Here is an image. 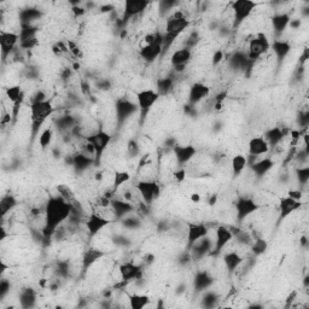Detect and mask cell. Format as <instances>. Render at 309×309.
Segmentation results:
<instances>
[{
  "label": "cell",
  "mask_w": 309,
  "mask_h": 309,
  "mask_svg": "<svg viewBox=\"0 0 309 309\" xmlns=\"http://www.w3.org/2000/svg\"><path fill=\"white\" fill-rule=\"evenodd\" d=\"M232 233H233V239H237L241 244H245V245H250L252 243V238L249 232L241 230V228L237 227H230Z\"/></svg>",
  "instance_id": "cell-43"
},
{
  "label": "cell",
  "mask_w": 309,
  "mask_h": 309,
  "mask_svg": "<svg viewBox=\"0 0 309 309\" xmlns=\"http://www.w3.org/2000/svg\"><path fill=\"white\" fill-rule=\"evenodd\" d=\"M271 49L274 52L279 64H281L291 51V44L289 41H285V40L275 39L271 44Z\"/></svg>",
  "instance_id": "cell-29"
},
{
  "label": "cell",
  "mask_w": 309,
  "mask_h": 309,
  "mask_svg": "<svg viewBox=\"0 0 309 309\" xmlns=\"http://www.w3.org/2000/svg\"><path fill=\"white\" fill-rule=\"evenodd\" d=\"M191 58H192L191 50L182 47V49H179V50H177V51L173 52L171 63L175 72L181 73L185 70L186 65H187V63L191 61Z\"/></svg>",
  "instance_id": "cell-20"
},
{
  "label": "cell",
  "mask_w": 309,
  "mask_h": 309,
  "mask_svg": "<svg viewBox=\"0 0 309 309\" xmlns=\"http://www.w3.org/2000/svg\"><path fill=\"white\" fill-rule=\"evenodd\" d=\"M44 101H46V94L42 91H39V92L35 93V96H34V98H33L32 103L33 102H44Z\"/></svg>",
  "instance_id": "cell-60"
},
{
  "label": "cell",
  "mask_w": 309,
  "mask_h": 309,
  "mask_svg": "<svg viewBox=\"0 0 309 309\" xmlns=\"http://www.w3.org/2000/svg\"><path fill=\"white\" fill-rule=\"evenodd\" d=\"M308 155H309L308 144H305V148H304V149H302V150H300V151H298L297 154H296L297 161H300V163H304V162H307Z\"/></svg>",
  "instance_id": "cell-54"
},
{
  "label": "cell",
  "mask_w": 309,
  "mask_h": 309,
  "mask_svg": "<svg viewBox=\"0 0 309 309\" xmlns=\"http://www.w3.org/2000/svg\"><path fill=\"white\" fill-rule=\"evenodd\" d=\"M296 177L298 182H300V185L304 186L309 180V167L305 165V167L298 168L296 171Z\"/></svg>",
  "instance_id": "cell-51"
},
{
  "label": "cell",
  "mask_w": 309,
  "mask_h": 309,
  "mask_svg": "<svg viewBox=\"0 0 309 309\" xmlns=\"http://www.w3.org/2000/svg\"><path fill=\"white\" fill-rule=\"evenodd\" d=\"M121 221H122V225H124L126 228H128V230H135V228L140 227L141 225L140 219L137 217H132V215H128V217L122 219Z\"/></svg>",
  "instance_id": "cell-49"
},
{
  "label": "cell",
  "mask_w": 309,
  "mask_h": 309,
  "mask_svg": "<svg viewBox=\"0 0 309 309\" xmlns=\"http://www.w3.org/2000/svg\"><path fill=\"white\" fill-rule=\"evenodd\" d=\"M109 224H110V221H109L108 219L97 214V212L89 214L85 220L86 230H87L88 235L91 238L96 237V235H97L103 228H105Z\"/></svg>",
  "instance_id": "cell-15"
},
{
  "label": "cell",
  "mask_w": 309,
  "mask_h": 309,
  "mask_svg": "<svg viewBox=\"0 0 309 309\" xmlns=\"http://www.w3.org/2000/svg\"><path fill=\"white\" fill-rule=\"evenodd\" d=\"M31 118H32V141L34 140L36 135L39 134L40 129L46 122L50 116L55 112V108H53L52 103L47 101L44 102H33L31 106Z\"/></svg>",
  "instance_id": "cell-3"
},
{
  "label": "cell",
  "mask_w": 309,
  "mask_h": 309,
  "mask_svg": "<svg viewBox=\"0 0 309 309\" xmlns=\"http://www.w3.org/2000/svg\"><path fill=\"white\" fill-rule=\"evenodd\" d=\"M36 34H38V27L34 25H21V29L18 32L19 47L25 50L34 49L39 42Z\"/></svg>",
  "instance_id": "cell-11"
},
{
  "label": "cell",
  "mask_w": 309,
  "mask_h": 309,
  "mask_svg": "<svg viewBox=\"0 0 309 309\" xmlns=\"http://www.w3.org/2000/svg\"><path fill=\"white\" fill-rule=\"evenodd\" d=\"M248 149L249 155L258 157V156L267 154L270 151V145H268V142L266 141L264 137H254L249 140Z\"/></svg>",
  "instance_id": "cell-28"
},
{
  "label": "cell",
  "mask_w": 309,
  "mask_h": 309,
  "mask_svg": "<svg viewBox=\"0 0 309 309\" xmlns=\"http://www.w3.org/2000/svg\"><path fill=\"white\" fill-rule=\"evenodd\" d=\"M73 12L75 13V16H80V15H84L85 10L84 9H80V8H74V9H73Z\"/></svg>",
  "instance_id": "cell-63"
},
{
  "label": "cell",
  "mask_w": 309,
  "mask_h": 309,
  "mask_svg": "<svg viewBox=\"0 0 309 309\" xmlns=\"http://www.w3.org/2000/svg\"><path fill=\"white\" fill-rule=\"evenodd\" d=\"M157 89L156 92L158 93L159 97H164V96L169 94L174 88V79L172 76H165V78H161L157 80Z\"/></svg>",
  "instance_id": "cell-38"
},
{
  "label": "cell",
  "mask_w": 309,
  "mask_h": 309,
  "mask_svg": "<svg viewBox=\"0 0 309 309\" xmlns=\"http://www.w3.org/2000/svg\"><path fill=\"white\" fill-rule=\"evenodd\" d=\"M131 180V174L126 171H116L114 173V191L117 190L120 186Z\"/></svg>",
  "instance_id": "cell-46"
},
{
  "label": "cell",
  "mask_w": 309,
  "mask_h": 309,
  "mask_svg": "<svg viewBox=\"0 0 309 309\" xmlns=\"http://www.w3.org/2000/svg\"><path fill=\"white\" fill-rule=\"evenodd\" d=\"M6 96H8V98L12 104H16L17 102L25 99V93H23L22 88L19 86H12V87L6 88Z\"/></svg>",
  "instance_id": "cell-45"
},
{
  "label": "cell",
  "mask_w": 309,
  "mask_h": 309,
  "mask_svg": "<svg viewBox=\"0 0 309 309\" xmlns=\"http://www.w3.org/2000/svg\"><path fill=\"white\" fill-rule=\"evenodd\" d=\"M209 233L208 226L203 222H190L187 224V248L191 249L192 245L207 237Z\"/></svg>",
  "instance_id": "cell-16"
},
{
  "label": "cell",
  "mask_w": 309,
  "mask_h": 309,
  "mask_svg": "<svg viewBox=\"0 0 309 309\" xmlns=\"http://www.w3.org/2000/svg\"><path fill=\"white\" fill-rule=\"evenodd\" d=\"M19 36L18 33L12 32H0V52H2L3 62L6 61L10 53L13 51V49L18 45Z\"/></svg>",
  "instance_id": "cell-13"
},
{
  "label": "cell",
  "mask_w": 309,
  "mask_h": 309,
  "mask_svg": "<svg viewBox=\"0 0 309 309\" xmlns=\"http://www.w3.org/2000/svg\"><path fill=\"white\" fill-rule=\"evenodd\" d=\"M112 137L104 129H98L97 132L92 133V134L86 135L85 141L89 146L91 152L94 154V165L101 164L102 157L108 146L110 145Z\"/></svg>",
  "instance_id": "cell-4"
},
{
  "label": "cell",
  "mask_w": 309,
  "mask_h": 309,
  "mask_svg": "<svg viewBox=\"0 0 309 309\" xmlns=\"http://www.w3.org/2000/svg\"><path fill=\"white\" fill-rule=\"evenodd\" d=\"M72 215V204L66 202L61 196L50 197L45 205V224L42 227L41 234L45 243H50L52 237L57 230L70 218Z\"/></svg>",
  "instance_id": "cell-1"
},
{
  "label": "cell",
  "mask_w": 309,
  "mask_h": 309,
  "mask_svg": "<svg viewBox=\"0 0 309 309\" xmlns=\"http://www.w3.org/2000/svg\"><path fill=\"white\" fill-rule=\"evenodd\" d=\"M199 41H201V35H199V33L197 31H194L187 36V39H186L185 47L192 51V49H195L196 46L198 45Z\"/></svg>",
  "instance_id": "cell-50"
},
{
  "label": "cell",
  "mask_w": 309,
  "mask_h": 309,
  "mask_svg": "<svg viewBox=\"0 0 309 309\" xmlns=\"http://www.w3.org/2000/svg\"><path fill=\"white\" fill-rule=\"evenodd\" d=\"M105 256V252L101 250V249L89 247L87 250L84 252V256H82V267L84 270H88L92 265H94L96 262L101 260L102 257Z\"/></svg>",
  "instance_id": "cell-31"
},
{
  "label": "cell",
  "mask_w": 309,
  "mask_h": 309,
  "mask_svg": "<svg viewBox=\"0 0 309 309\" xmlns=\"http://www.w3.org/2000/svg\"><path fill=\"white\" fill-rule=\"evenodd\" d=\"M17 205V199L15 196L12 195H5L3 196L2 201H0V212H2V217H5L8 212L12 210L13 208Z\"/></svg>",
  "instance_id": "cell-40"
},
{
  "label": "cell",
  "mask_w": 309,
  "mask_h": 309,
  "mask_svg": "<svg viewBox=\"0 0 309 309\" xmlns=\"http://www.w3.org/2000/svg\"><path fill=\"white\" fill-rule=\"evenodd\" d=\"M178 4V2H168V0H164V2H161V10L164 9V11H168V10H171L172 8H174L175 5Z\"/></svg>",
  "instance_id": "cell-59"
},
{
  "label": "cell",
  "mask_w": 309,
  "mask_h": 309,
  "mask_svg": "<svg viewBox=\"0 0 309 309\" xmlns=\"http://www.w3.org/2000/svg\"><path fill=\"white\" fill-rule=\"evenodd\" d=\"M174 177L177 178L178 182H181L185 179V171H184V169H181V171L174 173Z\"/></svg>",
  "instance_id": "cell-61"
},
{
  "label": "cell",
  "mask_w": 309,
  "mask_h": 309,
  "mask_svg": "<svg viewBox=\"0 0 309 309\" xmlns=\"http://www.w3.org/2000/svg\"><path fill=\"white\" fill-rule=\"evenodd\" d=\"M289 26L291 27V28H294V29H296V28H300L301 27V21L300 19H295V21H290V23H289Z\"/></svg>",
  "instance_id": "cell-62"
},
{
  "label": "cell",
  "mask_w": 309,
  "mask_h": 309,
  "mask_svg": "<svg viewBox=\"0 0 309 309\" xmlns=\"http://www.w3.org/2000/svg\"><path fill=\"white\" fill-rule=\"evenodd\" d=\"M19 304H21V307L25 309L35 307L36 304L35 290H33L32 288L23 289V290L19 292Z\"/></svg>",
  "instance_id": "cell-36"
},
{
  "label": "cell",
  "mask_w": 309,
  "mask_h": 309,
  "mask_svg": "<svg viewBox=\"0 0 309 309\" xmlns=\"http://www.w3.org/2000/svg\"><path fill=\"white\" fill-rule=\"evenodd\" d=\"M252 64H254V62L248 57L247 52L243 51L233 52V55H232L230 58V65L232 69H234V70L247 72V74L250 73Z\"/></svg>",
  "instance_id": "cell-22"
},
{
  "label": "cell",
  "mask_w": 309,
  "mask_h": 309,
  "mask_svg": "<svg viewBox=\"0 0 309 309\" xmlns=\"http://www.w3.org/2000/svg\"><path fill=\"white\" fill-rule=\"evenodd\" d=\"M270 49V40H268V38L264 33H258V34L255 36L254 39H251L250 42H249L247 55L252 62H255L256 59L260 58L262 55H265Z\"/></svg>",
  "instance_id": "cell-8"
},
{
  "label": "cell",
  "mask_w": 309,
  "mask_h": 309,
  "mask_svg": "<svg viewBox=\"0 0 309 309\" xmlns=\"http://www.w3.org/2000/svg\"><path fill=\"white\" fill-rule=\"evenodd\" d=\"M212 284H214L212 275L207 271H199L196 273L192 285L196 292H204L205 290H209Z\"/></svg>",
  "instance_id": "cell-26"
},
{
  "label": "cell",
  "mask_w": 309,
  "mask_h": 309,
  "mask_svg": "<svg viewBox=\"0 0 309 309\" xmlns=\"http://www.w3.org/2000/svg\"><path fill=\"white\" fill-rule=\"evenodd\" d=\"M250 249L252 254H254V256H261V255L266 254V251H267L268 243L265 239L258 238L256 241H252V243L250 244Z\"/></svg>",
  "instance_id": "cell-44"
},
{
  "label": "cell",
  "mask_w": 309,
  "mask_h": 309,
  "mask_svg": "<svg viewBox=\"0 0 309 309\" xmlns=\"http://www.w3.org/2000/svg\"><path fill=\"white\" fill-rule=\"evenodd\" d=\"M256 3L252 0H235V2L231 3L232 11H233V23L232 27L237 29L241 27L247 19L250 17V15L256 8Z\"/></svg>",
  "instance_id": "cell-6"
},
{
  "label": "cell",
  "mask_w": 309,
  "mask_h": 309,
  "mask_svg": "<svg viewBox=\"0 0 309 309\" xmlns=\"http://www.w3.org/2000/svg\"><path fill=\"white\" fill-rule=\"evenodd\" d=\"M298 124H300L301 127H307L309 124V112H300L298 115Z\"/></svg>",
  "instance_id": "cell-56"
},
{
  "label": "cell",
  "mask_w": 309,
  "mask_h": 309,
  "mask_svg": "<svg viewBox=\"0 0 309 309\" xmlns=\"http://www.w3.org/2000/svg\"><path fill=\"white\" fill-rule=\"evenodd\" d=\"M78 126V120L72 115H63L56 120V127L62 132L73 131Z\"/></svg>",
  "instance_id": "cell-37"
},
{
  "label": "cell",
  "mask_w": 309,
  "mask_h": 309,
  "mask_svg": "<svg viewBox=\"0 0 309 309\" xmlns=\"http://www.w3.org/2000/svg\"><path fill=\"white\" fill-rule=\"evenodd\" d=\"M96 86H97V88L102 89V91H108V89L111 88V82L110 80L103 79V80H99L97 84H96Z\"/></svg>",
  "instance_id": "cell-57"
},
{
  "label": "cell",
  "mask_w": 309,
  "mask_h": 309,
  "mask_svg": "<svg viewBox=\"0 0 309 309\" xmlns=\"http://www.w3.org/2000/svg\"><path fill=\"white\" fill-rule=\"evenodd\" d=\"M248 165V158L244 155H235L231 159V168L234 177H239Z\"/></svg>",
  "instance_id": "cell-39"
},
{
  "label": "cell",
  "mask_w": 309,
  "mask_h": 309,
  "mask_svg": "<svg viewBox=\"0 0 309 309\" xmlns=\"http://www.w3.org/2000/svg\"><path fill=\"white\" fill-rule=\"evenodd\" d=\"M149 3L145 2V0H126L124 6V15H122L120 23L126 25L132 17L140 15L142 11H145Z\"/></svg>",
  "instance_id": "cell-14"
},
{
  "label": "cell",
  "mask_w": 309,
  "mask_h": 309,
  "mask_svg": "<svg viewBox=\"0 0 309 309\" xmlns=\"http://www.w3.org/2000/svg\"><path fill=\"white\" fill-rule=\"evenodd\" d=\"M188 26H190V19L186 17L181 11H177L175 13H173L171 17L167 18L164 28L165 32L163 34V42H162V56H164V53L169 51V49L174 44L175 40L181 35V33L185 29L188 28Z\"/></svg>",
  "instance_id": "cell-2"
},
{
  "label": "cell",
  "mask_w": 309,
  "mask_h": 309,
  "mask_svg": "<svg viewBox=\"0 0 309 309\" xmlns=\"http://www.w3.org/2000/svg\"><path fill=\"white\" fill-rule=\"evenodd\" d=\"M190 254L191 257L195 258V260H201V258H203L205 255L210 254L212 252V242L211 239L208 237L202 238L201 241H198L197 243H195L192 245L190 249Z\"/></svg>",
  "instance_id": "cell-24"
},
{
  "label": "cell",
  "mask_w": 309,
  "mask_h": 309,
  "mask_svg": "<svg viewBox=\"0 0 309 309\" xmlns=\"http://www.w3.org/2000/svg\"><path fill=\"white\" fill-rule=\"evenodd\" d=\"M273 167H274V162L272 158H262L260 161L250 163V169L255 174V177L258 179L264 178L266 174H268V172H270Z\"/></svg>",
  "instance_id": "cell-30"
},
{
  "label": "cell",
  "mask_w": 309,
  "mask_h": 309,
  "mask_svg": "<svg viewBox=\"0 0 309 309\" xmlns=\"http://www.w3.org/2000/svg\"><path fill=\"white\" fill-rule=\"evenodd\" d=\"M69 272H70V268H69V262H57L56 265V273H57L58 277L61 278H66L69 275Z\"/></svg>",
  "instance_id": "cell-52"
},
{
  "label": "cell",
  "mask_w": 309,
  "mask_h": 309,
  "mask_svg": "<svg viewBox=\"0 0 309 309\" xmlns=\"http://www.w3.org/2000/svg\"><path fill=\"white\" fill-rule=\"evenodd\" d=\"M135 188H137L139 194H140L142 202H144L146 205L154 203L156 199L159 197V194H161V188H159V185L156 181H139L138 184L135 185Z\"/></svg>",
  "instance_id": "cell-10"
},
{
  "label": "cell",
  "mask_w": 309,
  "mask_h": 309,
  "mask_svg": "<svg viewBox=\"0 0 309 309\" xmlns=\"http://www.w3.org/2000/svg\"><path fill=\"white\" fill-rule=\"evenodd\" d=\"M10 290V281L6 279H2L0 281V298H4Z\"/></svg>",
  "instance_id": "cell-53"
},
{
  "label": "cell",
  "mask_w": 309,
  "mask_h": 309,
  "mask_svg": "<svg viewBox=\"0 0 309 309\" xmlns=\"http://www.w3.org/2000/svg\"><path fill=\"white\" fill-rule=\"evenodd\" d=\"M285 135H287V132L283 128L273 127L265 133L264 138L268 142V145H270V149H274L284 140Z\"/></svg>",
  "instance_id": "cell-33"
},
{
  "label": "cell",
  "mask_w": 309,
  "mask_h": 309,
  "mask_svg": "<svg viewBox=\"0 0 309 309\" xmlns=\"http://www.w3.org/2000/svg\"><path fill=\"white\" fill-rule=\"evenodd\" d=\"M53 139V132L51 128H46L45 131L41 132V134H40L39 137V144L40 148L42 149V150H45V149H47L50 145H51Z\"/></svg>",
  "instance_id": "cell-47"
},
{
  "label": "cell",
  "mask_w": 309,
  "mask_h": 309,
  "mask_svg": "<svg viewBox=\"0 0 309 309\" xmlns=\"http://www.w3.org/2000/svg\"><path fill=\"white\" fill-rule=\"evenodd\" d=\"M244 258L238 254L237 251L226 252L224 255V264L226 266V270L230 273H233L239 268V266L243 264Z\"/></svg>",
  "instance_id": "cell-34"
},
{
  "label": "cell",
  "mask_w": 309,
  "mask_h": 309,
  "mask_svg": "<svg viewBox=\"0 0 309 309\" xmlns=\"http://www.w3.org/2000/svg\"><path fill=\"white\" fill-rule=\"evenodd\" d=\"M219 300H220V297H219L217 292L205 290L203 292V296H202V305H203L204 308L217 307L219 303Z\"/></svg>",
  "instance_id": "cell-42"
},
{
  "label": "cell",
  "mask_w": 309,
  "mask_h": 309,
  "mask_svg": "<svg viewBox=\"0 0 309 309\" xmlns=\"http://www.w3.org/2000/svg\"><path fill=\"white\" fill-rule=\"evenodd\" d=\"M302 203L300 199L287 196V197L280 198L279 201V222L283 221L288 217H290L294 211L301 209Z\"/></svg>",
  "instance_id": "cell-19"
},
{
  "label": "cell",
  "mask_w": 309,
  "mask_h": 309,
  "mask_svg": "<svg viewBox=\"0 0 309 309\" xmlns=\"http://www.w3.org/2000/svg\"><path fill=\"white\" fill-rule=\"evenodd\" d=\"M222 58H224V52L221 50L215 51L214 55H212V65H218L222 61Z\"/></svg>",
  "instance_id": "cell-58"
},
{
  "label": "cell",
  "mask_w": 309,
  "mask_h": 309,
  "mask_svg": "<svg viewBox=\"0 0 309 309\" xmlns=\"http://www.w3.org/2000/svg\"><path fill=\"white\" fill-rule=\"evenodd\" d=\"M110 207L112 208L114 215L116 219L122 220L128 215H131L133 211L135 210V207L128 201H124V199H111Z\"/></svg>",
  "instance_id": "cell-25"
},
{
  "label": "cell",
  "mask_w": 309,
  "mask_h": 309,
  "mask_svg": "<svg viewBox=\"0 0 309 309\" xmlns=\"http://www.w3.org/2000/svg\"><path fill=\"white\" fill-rule=\"evenodd\" d=\"M261 205L249 197H241L235 202V211H237V220L243 221L251 214L256 212Z\"/></svg>",
  "instance_id": "cell-12"
},
{
  "label": "cell",
  "mask_w": 309,
  "mask_h": 309,
  "mask_svg": "<svg viewBox=\"0 0 309 309\" xmlns=\"http://www.w3.org/2000/svg\"><path fill=\"white\" fill-rule=\"evenodd\" d=\"M42 17V12L38 9L29 8L21 10L18 13L19 25H33V22L38 21Z\"/></svg>",
  "instance_id": "cell-35"
},
{
  "label": "cell",
  "mask_w": 309,
  "mask_h": 309,
  "mask_svg": "<svg viewBox=\"0 0 309 309\" xmlns=\"http://www.w3.org/2000/svg\"><path fill=\"white\" fill-rule=\"evenodd\" d=\"M210 94V87L203 82H195L188 91V104L195 105Z\"/></svg>",
  "instance_id": "cell-23"
},
{
  "label": "cell",
  "mask_w": 309,
  "mask_h": 309,
  "mask_svg": "<svg viewBox=\"0 0 309 309\" xmlns=\"http://www.w3.org/2000/svg\"><path fill=\"white\" fill-rule=\"evenodd\" d=\"M120 275H121L122 283L127 284L129 281L135 280V279H140L142 275V267L139 265L133 264V262H124L120 265L118 267Z\"/></svg>",
  "instance_id": "cell-17"
},
{
  "label": "cell",
  "mask_w": 309,
  "mask_h": 309,
  "mask_svg": "<svg viewBox=\"0 0 309 309\" xmlns=\"http://www.w3.org/2000/svg\"><path fill=\"white\" fill-rule=\"evenodd\" d=\"M150 303V297L144 294H133L129 296V305L132 309H142Z\"/></svg>",
  "instance_id": "cell-41"
},
{
  "label": "cell",
  "mask_w": 309,
  "mask_h": 309,
  "mask_svg": "<svg viewBox=\"0 0 309 309\" xmlns=\"http://www.w3.org/2000/svg\"><path fill=\"white\" fill-rule=\"evenodd\" d=\"M291 21L290 15L287 12H281V13H277L272 17L271 22H272V27H273V31L277 36L281 35L285 32V29L289 27V23Z\"/></svg>",
  "instance_id": "cell-32"
},
{
  "label": "cell",
  "mask_w": 309,
  "mask_h": 309,
  "mask_svg": "<svg viewBox=\"0 0 309 309\" xmlns=\"http://www.w3.org/2000/svg\"><path fill=\"white\" fill-rule=\"evenodd\" d=\"M199 199V197L197 195H195V196H192V201H198Z\"/></svg>",
  "instance_id": "cell-64"
},
{
  "label": "cell",
  "mask_w": 309,
  "mask_h": 309,
  "mask_svg": "<svg viewBox=\"0 0 309 309\" xmlns=\"http://www.w3.org/2000/svg\"><path fill=\"white\" fill-rule=\"evenodd\" d=\"M57 191H58V195L61 196L62 198H64L66 202H69V203H72L73 201H75L74 191H73L68 185H65V184L58 185Z\"/></svg>",
  "instance_id": "cell-48"
},
{
  "label": "cell",
  "mask_w": 309,
  "mask_h": 309,
  "mask_svg": "<svg viewBox=\"0 0 309 309\" xmlns=\"http://www.w3.org/2000/svg\"><path fill=\"white\" fill-rule=\"evenodd\" d=\"M162 42H163V34L159 32L151 33L145 38V45L139 51L140 57L146 63H152L156 59L162 57Z\"/></svg>",
  "instance_id": "cell-5"
},
{
  "label": "cell",
  "mask_w": 309,
  "mask_h": 309,
  "mask_svg": "<svg viewBox=\"0 0 309 309\" xmlns=\"http://www.w3.org/2000/svg\"><path fill=\"white\" fill-rule=\"evenodd\" d=\"M127 149H128V152L132 156H137L139 154V145L135 140H129Z\"/></svg>",
  "instance_id": "cell-55"
},
{
  "label": "cell",
  "mask_w": 309,
  "mask_h": 309,
  "mask_svg": "<svg viewBox=\"0 0 309 309\" xmlns=\"http://www.w3.org/2000/svg\"><path fill=\"white\" fill-rule=\"evenodd\" d=\"M172 150L173 154L175 156L178 164L180 165H185L186 163H188V162L197 155V149H196V146L191 144L181 145L177 142V144L173 146Z\"/></svg>",
  "instance_id": "cell-18"
},
{
  "label": "cell",
  "mask_w": 309,
  "mask_h": 309,
  "mask_svg": "<svg viewBox=\"0 0 309 309\" xmlns=\"http://www.w3.org/2000/svg\"><path fill=\"white\" fill-rule=\"evenodd\" d=\"M159 99V94L155 89H142V91L137 93V105L140 110V118L141 121L146 117L148 112L151 110Z\"/></svg>",
  "instance_id": "cell-9"
},
{
  "label": "cell",
  "mask_w": 309,
  "mask_h": 309,
  "mask_svg": "<svg viewBox=\"0 0 309 309\" xmlns=\"http://www.w3.org/2000/svg\"><path fill=\"white\" fill-rule=\"evenodd\" d=\"M94 164V157L86 154V152H78L72 157V165L76 173H84Z\"/></svg>",
  "instance_id": "cell-27"
},
{
  "label": "cell",
  "mask_w": 309,
  "mask_h": 309,
  "mask_svg": "<svg viewBox=\"0 0 309 309\" xmlns=\"http://www.w3.org/2000/svg\"><path fill=\"white\" fill-rule=\"evenodd\" d=\"M233 239V233H232L231 228L227 227L225 225H220L217 228V238H215V247H214V252L211 254L218 255L224 250L226 245Z\"/></svg>",
  "instance_id": "cell-21"
},
{
  "label": "cell",
  "mask_w": 309,
  "mask_h": 309,
  "mask_svg": "<svg viewBox=\"0 0 309 309\" xmlns=\"http://www.w3.org/2000/svg\"><path fill=\"white\" fill-rule=\"evenodd\" d=\"M138 105L127 98L117 99L115 103V117L117 127L121 128L127 120L138 111Z\"/></svg>",
  "instance_id": "cell-7"
}]
</instances>
